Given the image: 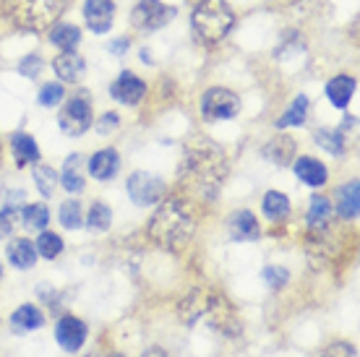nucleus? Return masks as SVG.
<instances>
[{
  "label": "nucleus",
  "mask_w": 360,
  "mask_h": 357,
  "mask_svg": "<svg viewBox=\"0 0 360 357\" xmlns=\"http://www.w3.org/2000/svg\"><path fill=\"white\" fill-rule=\"evenodd\" d=\"M110 94H112V99L123 102V105H139L141 97L146 94V84L131 71H123L115 79V84L110 86Z\"/></svg>",
  "instance_id": "nucleus-11"
},
{
  "label": "nucleus",
  "mask_w": 360,
  "mask_h": 357,
  "mask_svg": "<svg viewBox=\"0 0 360 357\" xmlns=\"http://www.w3.org/2000/svg\"><path fill=\"white\" fill-rule=\"evenodd\" d=\"M321 357H358V352H355V347L347 344V342H337L332 347H326L324 352H321Z\"/></svg>",
  "instance_id": "nucleus-37"
},
{
  "label": "nucleus",
  "mask_w": 360,
  "mask_h": 357,
  "mask_svg": "<svg viewBox=\"0 0 360 357\" xmlns=\"http://www.w3.org/2000/svg\"><path fill=\"white\" fill-rule=\"evenodd\" d=\"M358 209H360V186L358 180H352V183L340 188V193H337V212H340L342 219H355Z\"/></svg>",
  "instance_id": "nucleus-19"
},
{
  "label": "nucleus",
  "mask_w": 360,
  "mask_h": 357,
  "mask_svg": "<svg viewBox=\"0 0 360 357\" xmlns=\"http://www.w3.org/2000/svg\"><path fill=\"white\" fill-rule=\"evenodd\" d=\"M115 128H117V115H115V112H108V115L99 117V125H97L99 134H112Z\"/></svg>",
  "instance_id": "nucleus-38"
},
{
  "label": "nucleus",
  "mask_w": 360,
  "mask_h": 357,
  "mask_svg": "<svg viewBox=\"0 0 360 357\" xmlns=\"http://www.w3.org/2000/svg\"><path fill=\"white\" fill-rule=\"evenodd\" d=\"M308 115V97H295V102L290 105V110L277 120V128H290V125H303Z\"/></svg>",
  "instance_id": "nucleus-26"
},
{
  "label": "nucleus",
  "mask_w": 360,
  "mask_h": 357,
  "mask_svg": "<svg viewBox=\"0 0 360 357\" xmlns=\"http://www.w3.org/2000/svg\"><path fill=\"white\" fill-rule=\"evenodd\" d=\"M60 224H63L65 230H79L84 222V214H82V204L79 201H65L60 204V214H58Z\"/></svg>",
  "instance_id": "nucleus-31"
},
{
  "label": "nucleus",
  "mask_w": 360,
  "mask_h": 357,
  "mask_svg": "<svg viewBox=\"0 0 360 357\" xmlns=\"http://www.w3.org/2000/svg\"><path fill=\"white\" fill-rule=\"evenodd\" d=\"M47 222H50V212H47V206L29 204L27 209H24V224H27L29 230L39 233V230H45L47 227Z\"/></svg>",
  "instance_id": "nucleus-30"
},
{
  "label": "nucleus",
  "mask_w": 360,
  "mask_h": 357,
  "mask_svg": "<svg viewBox=\"0 0 360 357\" xmlns=\"http://www.w3.org/2000/svg\"><path fill=\"white\" fill-rule=\"evenodd\" d=\"M175 18V8L165 6L162 0H139V6L131 13V24L141 32H154V29L170 24Z\"/></svg>",
  "instance_id": "nucleus-7"
},
{
  "label": "nucleus",
  "mask_w": 360,
  "mask_h": 357,
  "mask_svg": "<svg viewBox=\"0 0 360 357\" xmlns=\"http://www.w3.org/2000/svg\"><path fill=\"white\" fill-rule=\"evenodd\" d=\"M11 323H13L16 331H34L45 323V316H42V311L34 308V305H21V308L13 313Z\"/></svg>",
  "instance_id": "nucleus-25"
},
{
  "label": "nucleus",
  "mask_w": 360,
  "mask_h": 357,
  "mask_svg": "<svg viewBox=\"0 0 360 357\" xmlns=\"http://www.w3.org/2000/svg\"><path fill=\"white\" fill-rule=\"evenodd\" d=\"M53 71L60 76V81L73 84V81H79L84 73H86V63H84L82 55H76L73 50H68V53H60L53 60Z\"/></svg>",
  "instance_id": "nucleus-13"
},
{
  "label": "nucleus",
  "mask_w": 360,
  "mask_h": 357,
  "mask_svg": "<svg viewBox=\"0 0 360 357\" xmlns=\"http://www.w3.org/2000/svg\"><path fill=\"white\" fill-rule=\"evenodd\" d=\"M89 357H120V355H89Z\"/></svg>",
  "instance_id": "nucleus-42"
},
{
  "label": "nucleus",
  "mask_w": 360,
  "mask_h": 357,
  "mask_svg": "<svg viewBox=\"0 0 360 357\" xmlns=\"http://www.w3.org/2000/svg\"><path fill=\"white\" fill-rule=\"evenodd\" d=\"M55 339L65 352H79L86 342V323L73 318V316H63L55 326Z\"/></svg>",
  "instance_id": "nucleus-9"
},
{
  "label": "nucleus",
  "mask_w": 360,
  "mask_h": 357,
  "mask_svg": "<svg viewBox=\"0 0 360 357\" xmlns=\"http://www.w3.org/2000/svg\"><path fill=\"white\" fill-rule=\"evenodd\" d=\"M34 248L42 259H55V256H60V253H63V240H60V235L47 233L45 230V233H39Z\"/></svg>",
  "instance_id": "nucleus-27"
},
{
  "label": "nucleus",
  "mask_w": 360,
  "mask_h": 357,
  "mask_svg": "<svg viewBox=\"0 0 360 357\" xmlns=\"http://www.w3.org/2000/svg\"><path fill=\"white\" fill-rule=\"evenodd\" d=\"M84 160L79 157V154H71L68 160H65L63 164V172H60V183H63L65 190H71V193H82L84 186H86V180H84Z\"/></svg>",
  "instance_id": "nucleus-18"
},
{
  "label": "nucleus",
  "mask_w": 360,
  "mask_h": 357,
  "mask_svg": "<svg viewBox=\"0 0 360 357\" xmlns=\"http://www.w3.org/2000/svg\"><path fill=\"white\" fill-rule=\"evenodd\" d=\"M13 224H16V209H13V206H6V209L0 212V240L13 233Z\"/></svg>",
  "instance_id": "nucleus-36"
},
{
  "label": "nucleus",
  "mask_w": 360,
  "mask_h": 357,
  "mask_svg": "<svg viewBox=\"0 0 360 357\" xmlns=\"http://www.w3.org/2000/svg\"><path fill=\"white\" fill-rule=\"evenodd\" d=\"M235 24V13L225 0H198L196 11L191 16L193 37L201 45H217L227 37Z\"/></svg>",
  "instance_id": "nucleus-3"
},
{
  "label": "nucleus",
  "mask_w": 360,
  "mask_h": 357,
  "mask_svg": "<svg viewBox=\"0 0 360 357\" xmlns=\"http://www.w3.org/2000/svg\"><path fill=\"white\" fill-rule=\"evenodd\" d=\"M117 167H120V160H117V152H112V149H102L89 160V175L97 180L115 178Z\"/></svg>",
  "instance_id": "nucleus-17"
},
{
  "label": "nucleus",
  "mask_w": 360,
  "mask_h": 357,
  "mask_svg": "<svg viewBox=\"0 0 360 357\" xmlns=\"http://www.w3.org/2000/svg\"><path fill=\"white\" fill-rule=\"evenodd\" d=\"M128 196L136 206H154L165 196V180L152 172H134L128 178Z\"/></svg>",
  "instance_id": "nucleus-8"
},
{
  "label": "nucleus",
  "mask_w": 360,
  "mask_h": 357,
  "mask_svg": "<svg viewBox=\"0 0 360 357\" xmlns=\"http://www.w3.org/2000/svg\"><path fill=\"white\" fill-rule=\"evenodd\" d=\"M8 261L13 264L16 268H32L37 264V248L34 242L27 240V238H18L8 245Z\"/></svg>",
  "instance_id": "nucleus-21"
},
{
  "label": "nucleus",
  "mask_w": 360,
  "mask_h": 357,
  "mask_svg": "<svg viewBox=\"0 0 360 357\" xmlns=\"http://www.w3.org/2000/svg\"><path fill=\"white\" fill-rule=\"evenodd\" d=\"M0 277H3V266H0Z\"/></svg>",
  "instance_id": "nucleus-43"
},
{
  "label": "nucleus",
  "mask_w": 360,
  "mask_h": 357,
  "mask_svg": "<svg viewBox=\"0 0 360 357\" xmlns=\"http://www.w3.org/2000/svg\"><path fill=\"white\" fill-rule=\"evenodd\" d=\"M112 16H115L112 0H86L84 3V18L94 34H108L112 27Z\"/></svg>",
  "instance_id": "nucleus-10"
},
{
  "label": "nucleus",
  "mask_w": 360,
  "mask_h": 357,
  "mask_svg": "<svg viewBox=\"0 0 360 357\" xmlns=\"http://www.w3.org/2000/svg\"><path fill=\"white\" fill-rule=\"evenodd\" d=\"M264 214L269 222H285L290 216V198L285 193H277V190H269L266 196H264Z\"/></svg>",
  "instance_id": "nucleus-24"
},
{
  "label": "nucleus",
  "mask_w": 360,
  "mask_h": 357,
  "mask_svg": "<svg viewBox=\"0 0 360 357\" xmlns=\"http://www.w3.org/2000/svg\"><path fill=\"white\" fill-rule=\"evenodd\" d=\"M58 125L65 136H82L89 131L91 125V102L89 94L82 91V94H73L68 102L63 105L60 115H58Z\"/></svg>",
  "instance_id": "nucleus-5"
},
{
  "label": "nucleus",
  "mask_w": 360,
  "mask_h": 357,
  "mask_svg": "<svg viewBox=\"0 0 360 357\" xmlns=\"http://www.w3.org/2000/svg\"><path fill=\"white\" fill-rule=\"evenodd\" d=\"M352 94H355V79H350V76H337V79L326 84V97H329L334 108L345 110Z\"/></svg>",
  "instance_id": "nucleus-20"
},
{
  "label": "nucleus",
  "mask_w": 360,
  "mask_h": 357,
  "mask_svg": "<svg viewBox=\"0 0 360 357\" xmlns=\"http://www.w3.org/2000/svg\"><path fill=\"white\" fill-rule=\"evenodd\" d=\"M264 157L269 162H274L277 167H288L292 157H295V141L290 136H277L264 146Z\"/></svg>",
  "instance_id": "nucleus-15"
},
{
  "label": "nucleus",
  "mask_w": 360,
  "mask_h": 357,
  "mask_svg": "<svg viewBox=\"0 0 360 357\" xmlns=\"http://www.w3.org/2000/svg\"><path fill=\"white\" fill-rule=\"evenodd\" d=\"M39 71H42V58H39V55H27L24 60L18 63V73L27 76V79L39 76Z\"/></svg>",
  "instance_id": "nucleus-35"
},
{
  "label": "nucleus",
  "mask_w": 360,
  "mask_h": 357,
  "mask_svg": "<svg viewBox=\"0 0 360 357\" xmlns=\"http://www.w3.org/2000/svg\"><path fill=\"white\" fill-rule=\"evenodd\" d=\"M193 230H196V214L186 198H165L149 219V238L170 253L186 248L193 238Z\"/></svg>",
  "instance_id": "nucleus-2"
},
{
  "label": "nucleus",
  "mask_w": 360,
  "mask_h": 357,
  "mask_svg": "<svg viewBox=\"0 0 360 357\" xmlns=\"http://www.w3.org/2000/svg\"><path fill=\"white\" fill-rule=\"evenodd\" d=\"M60 99H63V84H45L39 89V105L42 108H55V105H60Z\"/></svg>",
  "instance_id": "nucleus-33"
},
{
  "label": "nucleus",
  "mask_w": 360,
  "mask_h": 357,
  "mask_svg": "<svg viewBox=\"0 0 360 357\" xmlns=\"http://www.w3.org/2000/svg\"><path fill=\"white\" fill-rule=\"evenodd\" d=\"M141 357H167V352H165V349H160V347H149Z\"/></svg>",
  "instance_id": "nucleus-40"
},
{
  "label": "nucleus",
  "mask_w": 360,
  "mask_h": 357,
  "mask_svg": "<svg viewBox=\"0 0 360 357\" xmlns=\"http://www.w3.org/2000/svg\"><path fill=\"white\" fill-rule=\"evenodd\" d=\"M227 170H230L227 157L217 149L214 143L191 146L183 157V164H180V183L191 188L196 196L212 201L219 193V186L225 183Z\"/></svg>",
  "instance_id": "nucleus-1"
},
{
  "label": "nucleus",
  "mask_w": 360,
  "mask_h": 357,
  "mask_svg": "<svg viewBox=\"0 0 360 357\" xmlns=\"http://www.w3.org/2000/svg\"><path fill=\"white\" fill-rule=\"evenodd\" d=\"M11 146H13V157H16V164L24 167V164H37L39 162V146L29 134H16L11 138Z\"/></svg>",
  "instance_id": "nucleus-22"
},
{
  "label": "nucleus",
  "mask_w": 360,
  "mask_h": 357,
  "mask_svg": "<svg viewBox=\"0 0 360 357\" xmlns=\"http://www.w3.org/2000/svg\"><path fill=\"white\" fill-rule=\"evenodd\" d=\"M86 224H89L91 233H105L112 224V212H110L108 204H94L89 209V216H86Z\"/></svg>",
  "instance_id": "nucleus-28"
},
{
  "label": "nucleus",
  "mask_w": 360,
  "mask_h": 357,
  "mask_svg": "<svg viewBox=\"0 0 360 357\" xmlns=\"http://www.w3.org/2000/svg\"><path fill=\"white\" fill-rule=\"evenodd\" d=\"M110 50H112V53H115V55L126 53V50H128V39H115V42H112V47H110Z\"/></svg>",
  "instance_id": "nucleus-39"
},
{
  "label": "nucleus",
  "mask_w": 360,
  "mask_h": 357,
  "mask_svg": "<svg viewBox=\"0 0 360 357\" xmlns=\"http://www.w3.org/2000/svg\"><path fill=\"white\" fill-rule=\"evenodd\" d=\"M34 183H37V188L42 190V196L50 198L55 193V188H58V172H55L53 167H47V164H39V162H37Z\"/></svg>",
  "instance_id": "nucleus-29"
},
{
  "label": "nucleus",
  "mask_w": 360,
  "mask_h": 357,
  "mask_svg": "<svg viewBox=\"0 0 360 357\" xmlns=\"http://www.w3.org/2000/svg\"><path fill=\"white\" fill-rule=\"evenodd\" d=\"M316 141H319V146H324L326 152H332V154L345 152L342 131H316Z\"/></svg>",
  "instance_id": "nucleus-32"
},
{
  "label": "nucleus",
  "mask_w": 360,
  "mask_h": 357,
  "mask_svg": "<svg viewBox=\"0 0 360 357\" xmlns=\"http://www.w3.org/2000/svg\"><path fill=\"white\" fill-rule=\"evenodd\" d=\"M68 0H6V13L24 32H45L65 11Z\"/></svg>",
  "instance_id": "nucleus-4"
},
{
  "label": "nucleus",
  "mask_w": 360,
  "mask_h": 357,
  "mask_svg": "<svg viewBox=\"0 0 360 357\" xmlns=\"http://www.w3.org/2000/svg\"><path fill=\"white\" fill-rule=\"evenodd\" d=\"M329 216H332V201L326 196H311V206H308V227L311 233H324L329 230Z\"/></svg>",
  "instance_id": "nucleus-16"
},
{
  "label": "nucleus",
  "mask_w": 360,
  "mask_h": 357,
  "mask_svg": "<svg viewBox=\"0 0 360 357\" xmlns=\"http://www.w3.org/2000/svg\"><path fill=\"white\" fill-rule=\"evenodd\" d=\"M290 279V271L282 266H266L264 268V282L271 287V290H282V287L288 285Z\"/></svg>",
  "instance_id": "nucleus-34"
},
{
  "label": "nucleus",
  "mask_w": 360,
  "mask_h": 357,
  "mask_svg": "<svg viewBox=\"0 0 360 357\" xmlns=\"http://www.w3.org/2000/svg\"><path fill=\"white\" fill-rule=\"evenodd\" d=\"M350 128H355V117H345V120H342V131H350Z\"/></svg>",
  "instance_id": "nucleus-41"
},
{
  "label": "nucleus",
  "mask_w": 360,
  "mask_h": 357,
  "mask_svg": "<svg viewBox=\"0 0 360 357\" xmlns=\"http://www.w3.org/2000/svg\"><path fill=\"white\" fill-rule=\"evenodd\" d=\"M50 42L55 47H60L63 53H68L82 42V29L73 27V24H53L50 27Z\"/></svg>",
  "instance_id": "nucleus-23"
},
{
  "label": "nucleus",
  "mask_w": 360,
  "mask_h": 357,
  "mask_svg": "<svg viewBox=\"0 0 360 357\" xmlns=\"http://www.w3.org/2000/svg\"><path fill=\"white\" fill-rule=\"evenodd\" d=\"M227 233L233 240H259V235H262V227H259V219L248 212V209H240V212H235L230 214L227 219Z\"/></svg>",
  "instance_id": "nucleus-12"
},
{
  "label": "nucleus",
  "mask_w": 360,
  "mask_h": 357,
  "mask_svg": "<svg viewBox=\"0 0 360 357\" xmlns=\"http://www.w3.org/2000/svg\"><path fill=\"white\" fill-rule=\"evenodd\" d=\"M238 112H240V99L230 89H209L201 99V115L207 117L209 123L230 120Z\"/></svg>",
  "instance_id": "nucleus-6"
},
{
  "label": "nucleus",
  "mask_w": 360,
  "mask_h": 357,
  "mask_svg": "<svg viewBox=\"0 0 360 357\" xmlns=\"http://www.w3.org/2000/svg\"><path fill=\"white\" fill-rule=\"evenodd\" d=\"M295 175L306 186L311 188H321L326 183V167H324V162H319L316 157H300V160L295 162Z\"/></svg>",
  "instance_id": "nucleus-14"
}]
</instances>
